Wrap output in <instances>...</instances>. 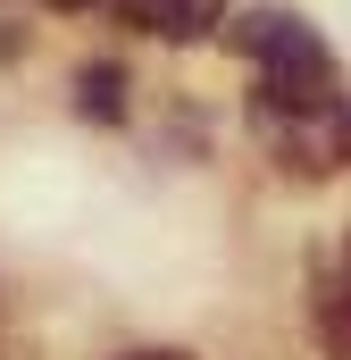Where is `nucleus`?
Returning a JSON list of instances; mask_svg holds the SVG:
<instances>
[{
  "label": "nucleus",
  "mask_w": 351,
  "mask_h": 360,
  "mask_svg": "<svg viewBox=\"0 0 351 360\" xmlns=\"http://www.w3.org/2000/svg\"><path fill=\"white\" fill-rule=\"evenodd\" d=\"M51 8H100V0H51Z\"/></svg>",
  "instance_id": "0eeeda50"
},
{
  "label": "nucleus",
  "mask_w": 351,
  "mask_h": 360,
  "mask_svg": "<svg viewBox=\"0 0 351 360\" xmlns=\"http://www.w3.org/2000/svg\"><path fill=\"white\" fill-rule=\"evenodd\" d=\"M226 8L234 0H117V17L134 34H151V42H201V34L226 25Z\"/></svg>",
  "instance_id": "f03ea898"
},
{
  "label": "nucleus",
  "mask_w": 351,
  "mask_h": 360,
  "mask_svg": "<svg viewBox=\"0 0 351 360\" xmlns=\"http://www.w3.org/2000/svg\"><path fill=\"white\" fill-rule=\"evenodd\" d=\"M117 360H192V352H176V344H151V352H117Z\"/></svg>",
  "instance_id": "423d86ee"
},
{
  "label": "nucleus",
  "mask_w": 351,
  "mask_h": 360,
  "mask_svg": "<svg viewBox=\"0 0 351 360\" xmlns=\"http://www.w3.org/2000/svg\"><path fill=\"white\" fill-rule=\"evenodd\" d=\"M343 293H351V243H343Z\"/></svg>",
  "instance_id": "6e6552de"
},
{
  "label": "nucleus",
  "mask_w": 351,
  "mask_h": 360,
  "mask_svg": "<svg viewBox=\"0 0 351 360\" xmlns=\"http://www.w3.org/2000/svg\"><path fill=\"white\" fill-rule=\"evenodd\" d=\"M318 126H326V168H351V101H335Z\"/></svg>",
  "instance_id": "39448f33"
},
{
  "label": "nucleus",
  "mask_w": 351,
  "mask_h": 360,
  "mask_svg": "<svg viewBox=\"0 0 351 360\" xmlns=\"http://www.w3.org/2000/svg\"><path fill=\"white\" fill-rule=\"evenodd\" d=\"M226 42L243 59H260V84H251V126H276V117H326L343 101V76H335V51L318 42V25L301 8H243L226 25Z\"/></svg>",
  "instance_id": "f257e3e1"
},
{
  "label": "nucleus",
  "mask_w": 351,
  "mask_h": 360,
  "mask_svg": "<svg viewBox=\"0 0 351 360\" xmlns=\"http://www.w3.org/2000/svg\"><path fill=\"white\" fill-rule=\"evenodd\" d=\"M310 327H318V344L335 360H351V293L326 285V269H318V293H310Z\"/></svg>",
  "instance_id": "20e7f679"
},
{
  "label": "nucleus",
  "mask_w": 351,
  "mask_h": 360,
  "mask_svg": "<svg viewBox=\"0 0 351 360\" xmlns=\"http://www.w3.org/2000/svg\"><path fill=\"white\" fill-rule=\"evenodd\" d=\"M126 68H117V59H84V68H76V117H84V126H126V117H134V101H126Z\"/></svg>",
  "instance_id": "7ed1b4c3"
}]
</instances>
